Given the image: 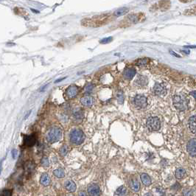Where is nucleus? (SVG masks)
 I'll return each mask as SVG.
<instances>
[{"mask_svg": "<svg viewBox=\"0 0 196 196\" xmlns=\"http://www.w3.org/2000/svg\"><path fill=\"white\" fill-rule=\"evenodd\" d=\"M86 136L83 131L79 128H74L69 133V140L72 144L80 145L84 142Z\"/></svg>", "mask_w": 196, "mask_h": 196, "instance_id": "nucleus-1", "label": "nucleus"}, {"mask_svg": "<svg viewBox=\"0 0 196 196\" xmlns=\"http://www.w3.org/2000/svg\"><path fill=\"white\" fill-rule=\"evenodd\" d=\"M62 137V130L59 127L54 126L46 134V140L50 143H55L60 141Z\"/></svg>", "mask_w": 196, "mask_h": 196, "instance_id": "nucleus-2", "label": "nucleus"}, {"mask_svg": "<svg viewBox=\"0 0 196 196\" xmlns=\"http://www.w3.org/2000/svg\"><path fill=\"white\" fill-rule=\"evenodd\" d=\"M173 105L178 111H183L187 109L188 100L185 96L182 94H176L173 97Z\"/></svg>", "mask_w": 196, "mask_h": 196, "instance_id": "nucleus-3", "label": "nucleus"}, {"mask_svg": "<svg viewBox=\"0 0 196 196\" xmlns=\"http://www.w3.org/2000/svg\"><path fill=\"white\" fill-rule=\"evenodd\" d=\"M147 127L150 131H156L160 129L161 127V122L159 119L156 117H151L147 120Z\"/></svg>", "mask_w": 196, "mask_h": 196, "instance_id": "nucleus-4", "label": "nucleus"}, {"mask_svg": "<svg viewBox=\"0 0 196 196\" xmlns=\"http://www.w3.org/2000/svg\"><path fill=\"white\" fill-rule=\"evenodd\" d=\"M134 103L137 107L140 108V109H143L148 106L147 98L142 94H138L134 97Z\"/></svg>", "mask_w": 196, "mask_h": 196, "instance_id": "nucleus-5", "label": "nucleus"}, {"mask_svg": "<svg viewBox=\"0 0 196 196\" xmlns=\"http://www.w3.org/2000/svg\"><path fill=\"white\" fill-rule=\"evenodd\" d=\"M87 192L89 196H100L101 190L97 184H91L88 186Z\"/></svg>", "mask_w": 196, "mask_h": 196, "instance_id": "nucleus-6", "label": "nucleus"}, {"mask_svg": "<svg viewBox=\"0 0 196 196\" xmlns=\"http://www.w3.org/2000/svg\"><path fill=\"white\" fill-rule=\"evenodd\" d=\"M186 150L191 156L196 157V139H192L188 142Z\"/></svg>", "mask_w": 196, "mask_h": 196, "instance_id": "nucleus-7", "label": "nucleus"}, {"mask_svg": "<svg viewBox=\"0 0 196 196\" xmlns=\"http://www.w3.org/2000/svg\"><path fill=\"white\" fill-rule=\"evenodd\" d=\"M78 92H79V89L78 86H70L66 89L65 91V94L67 96L68 98L72 99L74 98L76 96L78 95Z\"/></svg>", "mask_w": 196, "mask_h": 196, "instance_id": "nucleus-8", "label": "nucleus"}, {"mask_svg": "<svg viewBox=\"0 0 196 196\" xmlns=\"http://www.w3.org/2000/svg\"><path fill=\"white\" fill-rule=\"evenodd\" d=\"M153 92L156 95H165L167 94V89L162 84L156 83L153 88Z\"/></svg>", "mask_w": 196, "mask_h": 196, "instance_id": "nucleus-9", "label": "nucleus"}, {"mask_svg": "<svg viewBox=\"0 0 196 196\" xmlns=\"http://www.w3.org/2000/svg\"><path fill=\"white\" fill-rule=\"evenodd\" d=\"M94 98L91 96H85L81 99V102L83 106L86 107H91L94 104Z\"/></svg>", "mask_w": 196, "mask_h": 196, "instance_id": "nucleus-10", "label": "nucleus"}, {"mask_svg": "<svg viewBox=\"0 0 196 196\" xmlns=\"http://www.w3.org/2000/svg\"><path fill=\"white\" fill-rule=\"evenodd\" d=\"M36 143V137L33 135L25 136L24 137V144L27 147L33 146Z\"/></svg>", "mask_w": 196, "mask_h": 196, "instance_id": "nucleus-11", "label": "nucleus"}, {"mask_svg": "<svg viewBox=\"0 0 196 196\" xmlns=\"http://www.w3.org/2000/svg\"><path fill=\"white\" fill-rule=\"evenodd\" d=\"M51 183V179H50V176L47 173H44L41 176L40 178V184L44 186H48Z\"/></svg>", "mask_w": 196, "mask_h": 196, "instance_id": "nucleus-12", "label": "nucleus"}, {"mask_svg": "<svg viewBox=\"0 0 196 196\" xmlns=\"http://www.w3.org/2000/svg\"><path fill=\"white\" fill-rule=\"evenodd\" d=\"M65 189H66L67 191L70 192V193H73L77 189V185L74 183V181H73L72 180H68L66 181V183L64 184Z\"/></svg>", "mask_w": 196, "mask_h": 196, "instance_id": "nucleus-13", "label": "nucleus"}, {"mask_svg": "<svg viewBox=\"0 0 196 196\" xmlns=\"http://www.w3.org/2000/svg\"><path fill=\"white\" fill-rule=\"evenodd\" d=\"M188 126L192 133L196 134V115L190 117L188 122Z\"/></svg>", "mask_w": 196, "mask_h": 196, "instance_id": "nucleus-14", "label": "nucleus"}, {"mask_svg": "<svg viewBox=\"0 0 196 196\" xmlns=\"http://www.w3.org/2000/svg\"><path fill=\"white\" fill-rule=\"evenodd\" d=\"M140 179H141L142 182L143 183V184L145 185V186H150L152 183L151 178H150V177L147 173H142V174H141Z\"/></svg>", "mask_w": 196, "mask_h": 196, "instance_id": "nucleus-15", "label": "nucleus"}, {"mask_svg": "<svg viewBox=\"0 0 196 196\" xmlns=\"http://www.w3.org/2000/svg\"><path fill=\"white\" fill-rule=\"evenodd\" d=\"M136 74V70L134 69H126L124 71L123 75L126 79H132Z\"/></svg>", "mask_w": 196, "mask_h": 196, "instance_id": "nucleus-16", "label": "nucleus"}, {"mask_svg": "<svg viewBox=\"0 0 196 196\" xmlns=\"http://www.w3.org/2000/svg\"><path fill=\"white\" fill-rule=\"evenodd\" d=\"M130 188H131V190H133V191L136 192V193L139 192L140 190V184L137 178H133V179L131 180L130 184Z\"/></svg>", "mask_w": 196, "mask_h": 196, "instance_id": "nucleus-17", "label": "nucleus"}, {"mask_svg": "<svg viewBox=\"0 0 196 196\" xmlns=\"http://www.w3.org/2000/svg\"><path fill=\"white\" fill-rule=\"evenodd\" d=\"M185 175H186V171L182 167L178 168L176 170V173H175V176H176L177 179H182L185 176Z\"/></svg>", "mask_w": 196, "mask_h": 196, "instance_id": "nucleus-18", "label": "nucleus"}, {"mask_svg": "<svg viewBox=\"0 0 196 196\" xmlns=\"http://www.w3.org/2000/svg\"><path fill=\"white\" fill-rule=\"evenodd\" d=\"M84 117L83 112L81 109H77L73 112V117L76 120H82Z\"/></svg>", "mask_w": 196, "mask_h": 196, "instance_id": "nucleus-19", "label": "nucleus"}, {"mask_svg": "<svg viewBox=\"0 0 196 196\" xmlns=\"http://www.w3.org/2000/svg\"><path fill=\"white\" fill-rule=\"evenodd\" d=\"M53 174L55 176L58 178H62L65 177V172L63 168H57L53 171Z\"/></svg>", "mask_w": 196, "mask_h": 196, "instance_id": "nucleus-20", "label": "nucleus"}, {"mask_svg": "<svg viewBox=\"0 0 196 196\" xmlns=\"http://www.w3.org/2000/svg\"><path fill=\"white\" fill-rule=\"evenodd\" d=\"M148 81L147 77L142 75H139L136 80V83L139 86H145V85L148 83Z\"/></svg>", "mask_w": 196, "mask_h": 196, "instance_id": "nucleus-21", "label": "nucleus"}, {"mask_svg": "<svg viewBox=\"0 0 196 196\" xmlns=\"http://www.w3.org/2000/svg\"><path fill=\"white\" fill-rule=\"evenodd\" d=\"M126 193H127V188L122 185V186H120L116 190L115 194L117 196H125Z\"/></svg>", "mask_w": 196, "mask_h": 196, "instance_id": "nucleus-22", "label": "nucleus"}, {"mask_svg": "<svg viewBox=\"0 0 196 196\" xmlns=\"http://www.w3.org/2000/svg\"><path fill=\"white\" fill-rule=\"evenodd\" d=\"M128 9L127 8H122L116 10L115 13H114V15L116 16H120L124 15L126 13H128Z\"/></svg>", "mask_w": 196, "mask_h": 196, "instance_id": "nucleus-23", "label": "nucleus"}, {"mask_svg": "<svg viewBox=\"0 0 196 196\" xmlns=\"http://www.w3.org/2000/svg\"><path fill=\"white\" fill-rule=\"evenodd\" d=\"M68 151H69L68 147L66 146V145H63L59 150L60 155L62 156H66V154L68 153Z\"/></svg>", "mask_w": 196, "mask_h": 196, "instance_id": "nucleus-24", "label": "nucleus"}, {"mask_svg": "<svg viewBox=\"0 0 196 196\" xmlns=\"http://www.w3.org/2000/svg\"><path fill=\"white\" fill-rule=\"evenodd\" d=\"M117 100H118L119 103L122 104L124 102V100H125V97H124V94L122 91H120L117 94Z\"/></svg>", "mask_w": 196, "mask_h": 196, "instance_id": "nucleus-25", "label": "nucleus"}, {"mask_svg": "<svg viewBox=\"0 0 196 196\" xmlns=\"http://www.w3.org/2000/svg\"><path fill=\"white\" fill-rule=\"evenodd\" d=\"M93 89H94V85L92 83H88L84 88V91L86 94H90L92 92Z\"/></svg>", "mask_w": 196, "mask_h": 196, "instance_id": "nucleus-26", "label": "nucleus"}, {"mask_svg": "<svg viewBox=\"0 0 196 196\" xmlns=\"http://www.w3.org/2000/svg\"><path fill=\"white\" fill-rule=\"evenodd\" d=\"M41 165L44 167H48L50 166V161L47 157H43L41 160Z\"/></svg>", "mask_w": 196, "mask_h": 196, "instance_id": "nucleus-27", "label": "nucleus"}, {"mask_svg": "<svg viewBox=\"0 0 196 196\" xmlns=\"http://www.w3.org/2000/svg\"><path fill=\"white\" fill-rule=\"evenodd\" d=\"M25 167H26V170L28 172H31L34 170V165H33L32 162H28L27 164H26L25 165Z\"/></svg>", "mask_w": 196, "mask_h": 196, "instance_id": "nucleus-28", "label": "nucleus"}, {"mask_svg": "<svg viewBox=\"0 0 196 196\" xmlns=\"http://www.w3.org/2000/svg\"><path fill=\"white\" fill-rule=\"evenodd\" d=\"M193 193L192 190L190 189H186L185 190H184L183 192V195L184 196H193Z\"/></svg>", "mask_w": 196, "mask_h": 196, "instance_id": "nucleus-29", "label": "nucleus"}, {"mask_svg": "<svg viewBox=\"0 0 196 196\" xmlns=\"http://www.w3.org/2000/svg\"><path fill=\"white\" fill-rule=\"evenodd\" d=\"M111 41H112L111 37H109V38H103V39L101 40L100 43L101 44H107V43H109V42H111Z\"/></svg>", "mask_w": 196, "mask_h": 196, "instance_id": "nucleus-30", "label": "nucleus"}, {"mask_svg": "<svg viewBox=\"0 0 196 196\" xmlns=\"http://www.w3.org/2000/svg\"><path fill=\"white\" fill-rule=\"evenodd\" d=\"M11 191L9 190H5L2 192V196H11Z\"/></svg>", "mask_w": 196, "mask_h": 196, "instance_id": "nucleus-31", "label": "nucleus"}, {"mask_svg": "<svg viewBox=\"0 0 196 196\" xmlns=\"http://www.w3.org/2000/svg\"><path fill=\"white\" fill-rule=\"evenodd\" d=\"M11 154H12V157H13V159H15V158L17 157V155H18V151H17V150H16V149H13L11 152Z\"/></svg>", "mask_w": 196, "mask_h": 196, "instance_id": "nucleus-32", "label": "nucleus"}, {"mask_svg": "<svg viewBox=\"0 0 196 196\" xmlns=\"http://www.w3.org/2000/svg\"><path fill=\"white\" fill-rule=\"evenodd\" d=\"M147 63H148V60L147 59H141V60H139L138 61V65H141V64H146Z\"/></svg>", "mask_w": 196, "mask_h": 196, "instance_id": "nucleus-33", "label": "nucleus"}, {"mask_svg": "<svg viewBox=\"0 0 196 196\" xmlns=\"http://www.w3.org/2000/svg\"><path fill=\"white\" fill-rule=\"evenodd\" d=\"M78 196H88V195L85 191H81L78 193Z\"/></svg>", "mask_w": 196, "mask_h": 196, "instance_id": "nucleus-34", "label": "nucleus"}, {"mask_svg": "<svg viewBox=\"0 0 196 196\" xmlns=\"http://www.w3.org/2000/svg\"><path fill=\"white\" fill-rule=\"evenodd\" d=\"M61 117H61V118L63 119V122H67V121H68V117H66V115H64V114H63V115H61Z\"/></svg>", "mask_w": 196, "mask_h": 196, "instance_id": "nucleus-35", "label": "nucleus"}, {"mask_svg": "<svg viewBox=\"0 0 196 196\" xmlns=\"http://www.w3.org/2000/svg\"><path fill=\"white\" fill-rule=\"evenodd\" d=\"M66 78H60V79L56 80V81H55V83H60L61 81H64V79H66Z\"/></svg>", "mask_w": 196, "mask_h": 196, "instance_id": "nucleus-36", "label": "nucleus"}, {"mask_svg": "<svg viewBox=\"0 0 196 196\" xmlns=\"http://www.w3.org/2000/svg\"><path fill=\"white\" fill-rule=\"evenodd\" d=\"M190 94H191L192 96H193V97L196 99V91H193V92H190Z\"/></svg>", "mask_w": 196, "mask_h": 196, "instance_id": "nucleus-37", "label": "nucleus"}, {"mask_svg": "<svg viewBox=\"0 0 196 196\" xmlns=\"http://www.w3.org/2000/svg\"><path fill=\"white\" fill-rule=\"evenodd\" d=\"M30 114H31V111H29V112H27V115L25 116V119H27V117H28V116L30 115Z\"/></svg>", "mask_w": 196, "mask_h": 196, "instance_id": "nucleus-38", "label": "nucleus"}, {"mask_svg": "<svg viewBox=\"0 0 196 196\" xmlns=\"http://www.w3.org/2000/svg\"><path fill=\"white\" fill-rule=\"evenodd\" d=\"M47 86H48V85H45V86H44V87H42V89H41L40 91H41V92H43V91L45 89H46V87H47Z\"/></svg>", "mask_w": 196, "mask_h": 196, "instance_id": "nucleus-39", "label": "nucleus"}, {"mask_svg": "<svg viewBox=\"0 0 196 196\" xmlns=\"http://www.w3.org/2000/svg\"><path fill=\"white\" fill-rule=\"evenodd\" d=\"M31 10H33V13H39V12H38V10H33V9H31Z\"/></svg>", "mask_w": 196, "mask_h": 196, "instance_id": "nucleus-40", "label": "nucleus"}, {"mask_svg": "<svg viewBox=\"0 0 196 196\" xmlns=\"http://www.w3.org/2000/svg\"><path fill=\"white\" fill-rule=\"evenodd\" d=\"M144 196H151V194H150V193H146V194H145Z\"/></svg>", "mask_w": 196, "mask_h": 196, "instance_id": "nucleus-41", "label": "nucleus"}]
</instances>
